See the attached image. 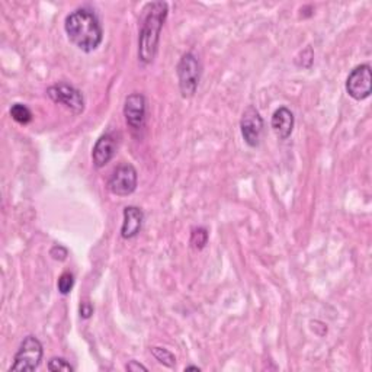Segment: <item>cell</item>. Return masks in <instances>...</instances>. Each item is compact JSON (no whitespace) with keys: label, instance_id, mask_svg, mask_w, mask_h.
I'll return each mask as SVG.
<instances>
[{"label":"cell","instance_id":"cell-1","mask_svg":"<svg viewBox=\"0 0 372 372\" xmlns=\"http://www.w3.org/2000/svg\"><path fill=\"white\" fill-rule=\"evenodd\" d=\"M64 30L68 39L81 51L92 52L102 43L104 31L96 13L88 8H79L66 18Z\"/></svg>","mask_w":372,"mask_h":372},{"label":"cell","instance_id":"cell-2","mask_svg":"<svg viewBox=\"0 0 372 372\" xmlns=\"http://www.w3.org/2000/svg\"><path fill=\"white\" fill-rule=\"evenodd\" d=\"M144 19L139 37V59L143 64L155 60L159 48L160 32L168 18V3L153 2L144 8Z\"/></svg>","mask_w":372,"mask_h":372},{"label":"cell","instance_id":"cell-3","mask_svg":"<svg viewBox=\"0 0 372 372\" xmlns=\"http://www.w3.org/2000/svg\"><path fill=\"white\" fill-rule=\"evenodd\" d=\"M43 344L35 337V336H26L21 346L15 355V360H13V364L10 366L12 371H18V372H31L35 371L41 361H43Z\"/></svg>","mask_w":372,"mask_h":372},{"label":"cell","instance_id":"cell-4","mask_svg":"<svg viewBox=\"0 0 372 372\" xmlns=\"http://www.w3.org/2000/svg\"><path fill=\"white\" fill-rule=\"evenodd\" d=\"M176 72L182 96L184 98H192L197 93L201 79V66L198 59L192 52L184 54L182 59L179 60Z\"/></svg>","mask_w":372,"mask_h":372},{"label":"cell","instance_id":"cell-5","mask_svg":"<svg viewBox=\"0 0 372 372\" xmlns=\"http://www.w3.org/2000/svg\"><path fill=\"white\" fill-rule=\"evenodd\" d=\"M372 89L371 66L361 64L355 67L346 79V92L355 101H364L369 98Z\"/></svg>","mask_w":372,"mask_h":372},{"label":"cell","instance_id":"cell-6","mask_svg":"<svg viewBox=\"0 0 372 372\" xmlns=\"http://www.w3.org/2000/svg\"><path fill=\"white\" fill-rule=\"evenodd\" d=\"M47 93L54 102L66 106L67 109H70L75 115H80L85 111L84 95H81L80 90H77L76 88L70 85H66V84L54 85L47 90Z\"/></svg>","mask_w":372,"mask_h":372},{"label":"cell","instance_id":"cell-7","mask_svg":"<svg viewBox=\"0 0 372 372\" xmlns=\"http://www.w3.org/2000/svg\"><path fill=\"white\" fill-rule=\"evenodd\" d=\"M137 181H139V176H137V170L133 164H121L109 179L108 188L117 197H128L135 190Z\"/></svg>","mask_w":372,"mask_h":372},{"label":"cell","instance_id":"cell-8","mask_svg":"<svg viewBox=\"0 0 372 372\" xmlns=\"http://www.w3.org/2000/svg\"><path fill=\"white\" fill-rule=\"evenodd\" d=\"M240 130L244 143L249 147H257L264 133V118L253 106H247L242 115Z\"/></svg>","mask_w":372,"mask_h":372},{"label":"cell","instance_id":"cell-9","mask_svg":"<svg viewBox=\"0 0 372 372\" xmlns=\"http://www.w3.org/2000/svg\"><path fill=\"white\" fill-rule=\"evenodd\" d=\"M124 117L133 131H141L146 124V98L141 93H131L124 104Z\"/></svg>","mask_w":372,"mask_h":372},{"label":"cell","instance_id":"cell-10","mask_svg":"<svg viewBox=\"0 0 372 372\" xmlns=\"http://www.w3.org/2000/svg\"><path fill=\"white\" fill-rule=\"evenodd\" d=\"M117 148H118V140L114 133H108V134L101 135L92 151V160L95 166L98 169L106 166V164L115 156Z\"/></svg>","mask_w":372,"mask_h":372},{"label":"cell","instance_id":"cell-11","mask_svg":"<svg viewBox=\"0 0 372 372\" xmlns=\"http://www.w3.org/2000/svg\"><path fill=\"white\" fill-rule=\"evenodd\" d=\"M271 127L280 140L289 139L294 130V114L285 106L278 108L272 115Z\"/></svg>","mask_w":372,"mask_h":372},{"label":"cell","instance_id":"cell-12","mask_svg":"<svg viewBox=\"0 0 372 372\" xmlns=\"http://www.w3.org/2000/svg\"><path fill=\"white\" fill-rule=\"evenodd\" d=\"M144 222V214L137 206H127L124 210V222L121 227V236L122 239H133L140 233L141 226Z\"/></svg>","mask_w":372,"mask_h":372},{"label":"cell","instance_id":"cell-13","mask_svg":"<svg viewBox=\"0 0 372 372\" xmlns=\"http://www.w3.org/2000/svg\"><path fill=\"white\" fill-rule=\"evenodd\" d=\"M10 117L13 121H17L18 124H22V126H26V124H30L32 121V112L22 104L12 105Z\"/></svg>","mask_w":372,"mask_h":372},{"label":"cell","instance_id":"cell-14","mask_svg":"<svg viewBox=\"0 0 372 372\" xmlns=\"http://www.w3.org/2000/svg\"><path fill=\"white\" fill-rule=\"evenodd\" d=\"M206 242H208V231H206V228L204 227H198V228H194L190 233V244L194 249L197 251H202Z\"/></svg>","mask_w":372,"mask_h":372},{"label":"cell","instance_id":"cell-15","mask_svg":"<svg viewBox=\"0 0 372 372\" xmlns=\"http://www.w3.org/2000/svg\"><path fill=\"white\" fill-rule=\"evenodd\" d=\"M151 353H153V356L156 358V360L163 364L164 366L168 368H173L175 364H176V358L172 352H169L168 349L164 348H151Z\"/></svg>","mask_w":372,"mask_h":372},{"label":"cell","instance_id":"cell-16","mask_svg":"<svg viewBox=\"0 0 372 372\" xmlns=\"http://www.w3.org/2000/svg\"><path fill=\"white\" fill-rule=\"evenodd\" d=\"M73 285H75V277L70 272H64L59 278V291L63 295H67L68 293H70Z\"/></svg>","mask_w":372,"mask_h":372},{"label":"cell","instance_id":"cell-17","mask_svg":"<svg viewBox=\"0 0 372 372\" xmlns=\"http://www.w3.org/2000/svg\"><path fill=\"white\" fill-rule=\"evenodd\" d=\"M48 369L51 372H59V371H64V372H72L73 366L68 364L64 358H52L48 362Z\"/></svg>","mask_w":372,"mask_h":372},{"label":"cell","instance_id":"cell-18","mask_svg":"<svg viewBox=\"0 0 372 372\" xmlns=\"http://www.w3.org/2000/svg\"><path fill=\"white\" fill-rule=\"evenodd\" d=\"M50 255H51L54 259H56V260H66L68 252H67L66 247H63V246L59 244V246H54V247H52L51 252H50Z\"/></svg>","mask_w":372,"mask_h":372},{"label":"cell","instance_id":"cell-19","mask_svg":"<svg viewBox=\"0 0 372 372\" xmlns=\"http://www.w3.org/2000/svg\"><path fill=\"white\" fill-rule=\"evenodd\" d=\"M93 314V309L89 304V302H84V304L80 306V315L84 317V319H89V317Z\"/></svg>","mask_w":372,"mask_h":372},{"label":"cell","instance_id":"cell-20","mask_svg":"<svg viewBox=\"0 0 372 372\" xmlns=\"http://www.w3.org/2000/svg\"><path fill=\"white\" fill-rule=\"evenodd\" d=\"M127 371H131V372H135V371H147V366L139 364L137 361H131V362L127 365Z\"/></svg>","mask_w":372,"mask_h":372},{"label":"cell","instance_id":"cell-21","mask_svg":"<svg viewBox=\"0 0 372 372\" xmlns=\"http://www.w3.org/2000/svg\"><path fill=\"white\" fill-rule=\"evenodd\" d=\"M186 371H197V372H199L201 368H198V366H186V368H185V372H186Z\"/></svg>","mask_w":372,"mask_h":372}]
</instances>
